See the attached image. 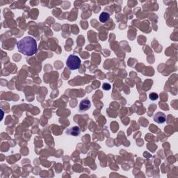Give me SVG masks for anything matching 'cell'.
<instances>
[{
	"label": "cell",
	"mask_w": 178,
	"mask_h": 178,
	"mask_svg": "<svg viewBox=\"0 0 178 178\" xmlns=\"http://www.w3.org/2000/svg\"><path fill=\"white\" fill-rule=\"evenodd\" d=\"M17 47L20 53L26 56H32L37 52V43L33 37L26 36L17 43Z\"/></svg>",
	"instance_id": "6da1fadb"
},
{
	"label": "cell",
	"mask_w": 178,
	"mask_h": 178,
	"mask_svg": "<svg viewBox=\"0 0 178 178\" xmlns=\"http://www.w3.org/2000/svg\"><path fill=\"white\" fill-rule=\"evenodd\" d=\"M66 65L71 70H75L81 66V59L77 56L71 54L66 61Z\"/></svg>",
	"instance_id": "7a4b0ae2"
},
{
	"label": "cell",
	"mask_w": 178,
	"mask_h": 178,
	"mask_svg": "<svg viewBox=\"0 0 178 178\" xmlns=\"http://www.w3.org/2000/svg\"><path fill=\"white\" fill-rule=\"evenodd\" d=\"M153 118L156 123H159V124H162V123H165L166 120V116L164 113L158 112L154 115Z\"/></svg>",
	"instance_id": "3957f363"
},
{
	"label": "cell",
	"mask_w": 178,
	"mask_h": 178,
	"mask_svg": "<svg viewBox=\"0 0 178 178\" xmlns=\"http://www.w3.org/2000/svg\"><path fill=\"white\" fill-rule=\"evenodd\" d=\"M79 110L81 111H86V110H88L90 107H91V102H90V101L87 99V98H86V99L84 100L81 101V102L79 103Z\"/></svg>",
	"instance_id": "277c9868"
},
{
	"label": "cell",
	"mask_w": 178,
	"mask_h": 178,
	"mask_svg": "<svg viewBox=\"0 0 178 178\" xmlns=\"http://www.w3.org/2000/svg\"><path fill=\"white\" fill-rule=\"evenodd\" d=\"M80 132H81L80 128L77 126L73 127V128H71L70 130H68L66 131V133H68L69 134L74 136H79L80 134Z\"/></svg>",
	"instance_id": "5b68a950"
},
{
	"label": "cell",
	"mask_w": 178,
	"mask_h": 178,
	"mask_svg": "<svg viewBox=\"0 0 178 178\" xmlns=\"http://www.w3.org/2000/svg\"><path fill=\"white\" fill-rule=\"evenodd\" d=\"M110 19V15L109 13H106V12H103L100 14V16L99 17V20L101 23H104L106 21H108Z\"/></svg>",
	"instance_id": "8992f818"
},
{
	"label": "cell",
	"mask_w": 178,
	"mask_h": 178,
	"mask_svg": "<svg viewBox=\"0 0 178 178\" xmlns=\"http://www.w3.org/2000/svg\"><path fill=\"white\" fill-rule=\"evenodd\" d=\"M159 95L157 93H151L150 95H149V98L152 101H155L156 100L158 99Z\"/></svg>",
	"instance_id": "52a82bcc"
},
{
	"label": "cell",
	"mask_w": 178,
	"mask_h": 178,
	"mask_svg": "<svg viewBox=\"0 0 178 178\" xmlns=\"http://www.w3.org/2000/svg\"><path fill=\"white\" fill-rule=\"evenodd\" d=\"M102 89L105 90V91H108V90L111 89V85L108 83H104L102 85Z\"/></svg>",
	"instance_id": "ba28073f"
}]
</instances>
